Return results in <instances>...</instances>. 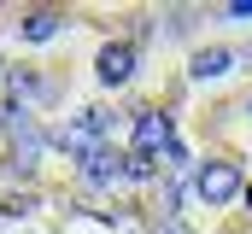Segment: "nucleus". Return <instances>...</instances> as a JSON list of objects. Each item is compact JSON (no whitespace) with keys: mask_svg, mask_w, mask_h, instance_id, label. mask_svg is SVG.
<instances>
[{"mask_svg":"<svg viewBox=\"0 0 252 234\" xmlns=\"http://www.w3.org/2000/svg\"><path fill=\"white\" fill-rule=\"evenodd\" d=\"M129 64H135V47H124V41H118V47H106V53H100V82H106V88L129 82Z\"/></svg>","mask_w":252,"mask_h":234,"instance_id":"obj_1","label":"nucleus"},{"mask_svg":"<svg viewBox=\"0 0 252 234\" xmlns=\"http://www.w3.org/2000/svg\"><path fill=\"white\" fill-rule=\"evenodd\" d=\"M235 187H241V176H235V170H223V164H211V170L199 176V193H205V199H229Z\"/></svg>","mask_w":252,"mask_h":234,"instance_id":"obj_2","label":"nucleus"},{"mask_svg":"<svg viewBox=\"0 0 252 234\" xmlns=\"http://www.w3.org/2000/svg\"><path fill=\"white\" fill-rule=\"evenodd\" d=\"M158 141H170V123H164V117H141V123H135V152H153V146H158Z\"/></svg>","mask_w":252,"mask_h":234,"instance_id":"obj_3","label":"nucleus"},{"mask_svg":"<svg viewBox=\"0 0 252 234\" xmlns=\"http://www.w3.org/2000/svg\"><path fill=\"white\" fill-rule=\"evenodd\" d=\"M229 64H235V53H223V47H211V53H199V58H193V76H223Z\"/></svg>","mask_w":252,"mask_h":234,"instance_id":"obj_4","label":"nucleus"},{"mask_svg":"<svg viewBox=\"0 0 252 234\" xmlns=\"http://www.w3.org/2000/svg\"><path fill=\"white\" fill-rule=\"evenodd\" d=\"M53 29H59V18H53V12H35V18L24 24V35H30V41H47Z\"/></svg>","mask_w":252,"mask_h":234,"instance_id":"obj_5","label":"nucleus"},{"mask_svg":"<svg viewBox=\"0 0 252 234\" xmlns=\"http://www.w3.org/2000/svg\"><path fill=\"white\" fill-rule=\"evenodd\" d=\"M129 176H141V181H147V176H153V152H135V158H129Z\"/></svg>","mask_w":252,"mask_h":234,"instance_id":"obj_6","label":"nucleus"},{"mask_svg":"<svg viewBox=\"0 0 252 234\" xmlns=\"http://www.w3.org/2000/svg\"><path fill=\"white\" fill-rule=\"evenodd\" d=\"M164 234H188V229H176V223H164Z\"/></svg>","mask_w":252,"mask_h":234,"instance_id":"obj_7","label":"nucleus"}]
</instances>
